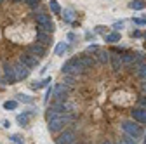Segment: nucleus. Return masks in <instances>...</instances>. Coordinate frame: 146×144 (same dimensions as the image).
Listing matches in <instances>:
<instances>
[{"label":"nucleus","instance_id":"nucleus-1","mask_svg":"<svg viewBox=\"0 0 146 144\" xmlns=\"http://www.w3.org/2000/svg\"><path fill=\"white\" fill-rule=\"evenodd\" d=\"M63 73L64 75H71V77L84 75L85 73V66L82 64L80 57H73V59H70V61H66L63 64Z\"/></svg>","mask_w":146,"mask_h":144},{"label":"nucleus","instance_id":"nucleus-2","mask_svg":"<svg viewBox=\"0 0 146 144\" xmlns=\"http://www.w3.org/2000/svg\"><path fill=\"white\" fill-rule=\"evenodd\" d=\"M75 120V116H73L71 113H63V115H58L56 118H50L49 120V130L50 132H59L66 123H70V122H73Z\"/></svg>","mask_w":146,"mask_h":144},{"label":"nucleus","instance_id":"nucleus-3","mask_svg":"<svg viewBox=\"0 0 146 144\" xmlns=\"http://www.w3.org/2000/svg\"><path fill=\"white\" fill-rule=\"evenodd\" d=\"M35 19H36V24H38V30L40 31H47V33H52L54 31V21L50 19V16L49 14H44V12H40V14H36L35 16Z\"/></svg>","mask_w":146,"mask_h":144},{"label":"nucleus","instance_id":"nucleus-4","mask_svg":"<svg viewBox=\"0 0 146 144\" xmlns=\"http://www.w3.org/2000/svg\"><path fill=\"white\" fill-rule=\"evenodd\" d=\"M12 68H14V73H16V80H25V78H28L30 71H31V69H30L23 61L14 63V64H12Z\"/></svg>","mask_w":146,"mask_h":144},{"label":"nucleus","instance_id":"nucleus-5","mask_svg":"<svg viewBox=\"0 0 146 144\" xmlns=\"http://www.w3.org/2000/svg\"><path fill=\"white\" fill-rule=\"evenodd\" d=\"M122 129H123V132L127 134V135H131V137H134V139H137V137H141V129H139V125H136L134 122H122Z\"/></svg>","mask_w":146,"mask_h":144},{"label":"nucleus","instance_id":"nucleus-6","mask_svg":"<svg viewBox=\"0 0 146 144\" xmlns=\"http://www.w3.org/2000/svg\"><path fill=\"white\" fill-rule=\"evenodd\" d=\"M77 139V134L75 130H64L58 139H56V144H73Z\"/></svg>","mask_w":146,"mask_h":144},{"label":"nucleus","instance_id":"nucleus-7","mask_svg":"<svg viewBox=\"0 0 146 144\" xmlns=\"http://www.w3.org/2000/svg\"><path fill=\"white\" fill-rule=\"evenodd\" d=\"M66 94H68V87L64 83H58L52 89V96L56 101H66Z\"/></svg>","mask_w":146,"mask_h":144},{"label":"nucleus","instance_id":"nucleus-8","mask_svg":"<svg viewBox=\"0 0 146 144\" xmlns=\"http://www.w3.org/2000/svg\"><path fill=\"white\" fill-rule=\"evenodd\" d=\"M4 78H5V82H7V83H14V82H16L14 68H12V64H11L9 61H5V63H4Z\"/></svg>","mask_w":146,"mask_h":144},{"label":"nucleus","instance_id":"nucleus-9","mask_svg":"<svg viewBox=\"0 0 146 144\" xmlns=\"http://www.w3.org/2000/svg\"><path fill=\"white\" fill-rule=\"evenodd\" d=\"M28 52L38 59V57H44V56H45V47L40 45V44H31V45L28 47Z\"/></svg>","mask_w":146,"mask_h":144},{"label":"nucleus","instance_id":"nucleus-10","mask_svg":"<svg viewBox=\"0 0 146 144\" xmlns=\"http://www.w3.org/2000/svg\"><path fill=\"white\" fill-rule=\"evenodd\" d=\"M131 115H132V120L134 122L146 123V110H143V108H134V110L131 111Z\"/></svg>","mask_w":146,"mask_h":144},{"label":"nucleus","instance_id":"nucleus-11","mask_svg":"<svg viewBox=\"0 0 146 144\" xmlns=\"http://www.w3.org/2000/svg\"><path fill=\"white\" fill-rule=\"evenodd\" d=\"M19 61H23V63H25V64H26V66H28L30 69H31V68H36V64H38V59H36L35 56H31L30 52L23 54V56H21V59H19Z\"/></svg>","mask_w":146,"mask_h":144},{"label":"nucleus","instance_id":"nucleus-12","mask_svg":"<svg viewBox=\"0 0 146 144\" xmlns=\"http://www.w3.org/2000/svg\"><path fill=\"white\" fill-rule=\"evenodd\" d=\"M36 44H40V45H44V47H47L49 44H50V33H47V31H36Z\"/></svg>","mask_w":146,"mask_h":144},{"label":"nucleus","instance_id":"nucleus-13","mask_svg":"<svg viewBox=\"0 0 146 144\" xmlns=\"http://www.w3.org/2000/svg\"><path fill=\"white\" fill-rule=\"evenodd\" d=\"M110 61H111V66H113V69L115 71H120V68L123 66V63H122V56H110Z\"/></svg>","mask_w":146,"mask_h":144},{"label":"nucleus","instance_id":"nucleus-14","mask_svg":"<svg viewBox=\"0 0 146 144\" xmlns=\"http://www.w3.org/2000/svg\"><path fill=\"white\" fill-rule=\"evenodd\" d=\"M98 61H99L101 64H106V63L110 61V52H106V50H98Z\"/></svg>","mask_w":146,"mask_h":144},{"label":"nucleus","instance_id":"nucleus-15","mask_svg":"<svg viewBox=\"0 0 146 144\" xmlns=\"http://www.w3.org/2000/svg\"><path fill=\"white\" fill-rule=\"evenodd\" d=\"M104 40L106 42H110V44H115V42H118L120 40V33H108V35H104Z\"/></svg>","mask_w":146,"mask_h":144},{"label":"nucleus","instance_id":"nucleus-16","mask_svg":"<svg viewBox=\"0 0 146 144\" xmlns=\"http://www.w3.org/2000/svg\"><path fill=\"white\" fill-rule=\"evenodd\" d=\"M64 50H68V44H66V42H59V44L56 45V49H54V54H56V56H61Z\"/></svg>","mask_w":146,"mask_h":144},{"label":"nucleus","instance_id":"nucleus-17","mask_svg":"<svg viewBox=\"0 0 146 144\" xmlns=\"http://www.w3.org/2000/svg\"><path fill=\"white\" fill-rule=\"evenodd\" d=\"M129 7L134 9V11H143L144 9V2L143 0H132V2L129 4Z\"/></svg>","mask_w":146,"mask_h":144},{"label":"nucleus","instance_id":"nucleus-18","mask_svg":"<svg viewBox=\"0 0 146 144\" xmlns=\"http://www.w3.org/2000/svg\"><path fill=\"white\" fill-rule=\"evenodd\" d=\"M80 61H82V64L85 66V69L92 68V64H94V59L90 57V56H82V57H80Z\"/></svg>","mask_w":146,"mask_h":144},{"label":"nucleus","instance_id":"nucleus-19","mask_svg":"<svg viewBox=\"0 0 146 144\" xmlns=\"http://www.w3.org/2000/svg\"><path fill=\"white\" fill-rule=\"evenodd\" d=\"M28 118H30V115H28V113L17 115V123H19L21 127H25V125H28Z\"/></svg>","mask_w":146,"mask_h":144},{"label":"nucleus","instance_id":"nucleus-20","mask_svg":"<svg viewBox=\"0 0 146 144\" xmlns=\"http://www.w3.org/2000/svg\"><path fill=\"white\" fill-rule=\"evenodd\" d=\"M17 102L31 104V102H33V97H30V96H25V94H17Z\"/></svg>","mask_w":146,"mask_h":144},{"label":"nucleus","instance_id":"nucleus-21","mask_svg":"<svg viewBox=\"0 0 146 144\" xmlns=\"http://www.w3.org/2000/svg\"><path fill=\"white\" fill-rule=\"evenodd\" d=\"M136 73H137V77H139L141 80H146V63H144V64H141V66L137 68Z\"/></svg>","mask_w":146,"mask_h":144},{"label":"nucleus","instance_id":"nucleus-22","mask_svg":"<svg viewBox=\"0 0 146 144\" xmlns=\"http://www.w3.org/2000/svg\"><path fill=\"white\" fill-rule=\"evenodd\" d=\"M49 7H50V11H52L54 14H59V12H61V7H59V4L56 2V0H50V2H49Z\"/></svg>","mask_w":146,"mask_h":144},{"label":"nucleus","instance_id":"nucleus-23","mask_svg":"<svg viewBox=\"0 0 146 144\" xmlns=\"http://www.w3.org/2000/svg\"><path fill=\"white\" fill-rule=\"evenodd\" d=\"M122 63L123 64H132L134 63V54H125V56H122Z\"/></svg>","mask_w":146,"mask_h":144},{"label":"nucleus","instance_id":"nucleus-24","mask_svg":"<svg viewBox=\"0 0 146 144\" xmlns=\"http://www.w3.org/2000/svg\"><path fill=\"white\" fill-rule=\"evenodd\" d=\"M4 108H5V110H16V108H17V101H7V102H4Z\"/></svg>","mask_w":146,"mask_h":144},{"label":"nucleus","instance_id":"nucleus-25","mask_svg":"<svg viewBox=\"0 0 146 144\" xmlns=\"http://www.w3.org/2000/svg\"><path fill=\"white\" fill-rule=\"evenodd\" d=\"M137 104H139V108L146 110V96H141V97L137 99Z\"/></svg>","mask_w":146,"mask_h":144},{"label":"nucleus","instance_id":"nucleus-26","mask_svg":"<svg viewBox=\"0 0 146 144\" xmlns=\"http://www.w3.org/2000/svg\"><path fill=\"white\" fill-rule=\"evenodd\" d=\"M64 21H68V23L73 21V12L71 11H64Z\"/></svg>","mask_w":146,"mask_h":144},{"label":"nucleus","instance_id":"nucleus-27","mask_svg":"<svg viewBox=\"0 0 146 144\" xmlns=\"http://www.w3.org/2000/svg\"><path fill=\"white\" fill-rule=\"evenodd\" d=\"M11 139H12V142H16V144H25V142H23V139H21L19 135H17V134H14Z\"/></svg>","mask_w":146,"mask_h":144},{"label":"nucleus","instance_id":"nucleus-28","mask_svg":"<svg viewBox=\"0 0 146 144\" xmlns=\"http://www.w3.org/2000/svg\"><path fill=\"white\" fill-rule=\"evenodd\" d=\"M52 96V87H47V92H45V97H44V101L47 102L49 101V97Z\"/></svg>","mask_w":146,"mask_h":144},{"label":"nucleus","instance_id":"nucleus-29","mask_svg":"<svg viewBox=\"0 0 146 144\" xmlns=\"http://www.w3.org/2000/svg\"><path fill=\"white\" fill-rule=\"evenodd\" d=\"M134 24H139V26H144V24H146V19H139V17H136V19H134Z\"/></svg>","mask_w":146,"mask_h":144},{"label":"nucleus","instance_id":"nucleus-30","mask_svg":"<svg viewBox=\"0 0 146 144\" xmlns=\"http://www.w3.org/2000/svg\"><path fill=\"white\" fill-rule=\"evenodd\" d=\"M25 2H26L30 7H36V4H38V0H25Z\"/></svg>","mask_w":146,"mask_h":144},{"label":"nucleus","instance_id":"nucleus-31","mask_svg":"<svg viewBox=\"0 0 146 144\" xmlns=\"http://www.w3.org/2000/svg\"><path fill=\"white\" fill-rule=\"evenodd\" d=\"M141 90L146 94V80H143V83H141Z\"/></svg>","mask_w":146,"mask_h":144},{"label":"nucleus","instance_id":"nucleus-32","mask_svg":"<svg viewBox=\"0 0 146 144\" xmlns=\"http://www.w3.org/2000/svg\"><path fill=\"white\" fill-rule=\"evenodd\" d=\"M122 26H123V23H122V21H120V23H115V24H113V28H115V30H118V28H122Z\"/></svg>","mask_w":146,"mask_h":144},{"label":"nucleus","instance_id":"nucleus-33","mask_svg":"<svg viewBox=\"0 0 146 144\" xmlns=\"http://www.w3.org/2000/svg\"><path fill=\"white\" fill-rule=\"evenodd\" d=\"M132 37H136V38H139V37H141V31H137V30H136V31L132 33Z\"/></svg>","mask_w":146,"mask_h":144},{"label":"nucleus","instance_id":"nucleus-34","mask_svg":"<svg viewBox=\"0 0 146 144\" xmlns=\"http://www.w3.org/2000/svg\"><path fill=\"white\" fill-rule=\"evenodd\" d=\"M2 125H4V127H5V129H9V127H11V123H9L7 120H4V122H2Z\"/></svg>","mask_w":146,"mask_h":144},{"label":"nucleus","instance_id":"nucleus-35","mask_svg":"<svg viewBox=\"0 0 146 144\" xmlns=\"http://www.w3.org/2000/svg\"><path fill=\"white\" fill-rule=\"evenodd\" d=\"M96 31H98V33H103V31H104V26H98Z\"/></svg>","mask_w":146,"mask_h":144},{"label":"nucleus","instance_id":"nucleus-36","mask_svg":"<svg viewBox=\"0 0 146 144\" xmlns=\"http://www.w3.org/2000/svg\"><path fill=\"white\" fill-rule=\"evenodd\" d=\"M12 2H25V0H12Z\"/></svg>","mask_w":146,"mask_h":144},{"label":"nucleus","instance_id":"nucleus-37","mask_svg":"<svg viewBox=\"0 0 146 144\" xmlns=\"http://www.w3.org/2000/svg\"><path fill=\"white\" fill-rule=\"evenodd\" d=\"M117 144H125V142H123V141H118V142H117Z\"/></svg>","mask_w":146,"mask_h":144},{"label":"nucleus","instance_id":"nucleus-38","mask_svg":"<svg viewBox=\"0 0 146 144\" xmlns=\"http://www.w3.org/2000/svg\"><path fill=\"white\" fill-rule=\"evenodd\" d=\"M103 144H111V142H108V141H104V142H103Z\"/></svg>","mask_w":146,"mask_h":144},{"label":"nucleus","instance_id":"nucleus-39","mask_svg":"<svg viewBox=\"0 0 146 144\" xmlns=\"http://www.w3.org/2000/svg\"><path fill=\"white\" fill-rule=\"evenodd\" d=\"M144 144H146V139H144Z\"/></svg>","mask_w":146,"mask_h":144},{"label":"nucleus","instance_id":"nucleus-40","mask_svg":"<svg viewBox=\"0 0 146 144\" xmlns=\"http://www.w3.org/2000/svg\"><path fill=\"white\" fill-rule=\"evenodd\" d=\"M0 2H2V0H0Z\"/></svg>","mask_w":146,"mask_h":144}]
</instances>
